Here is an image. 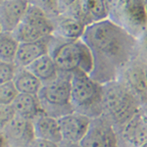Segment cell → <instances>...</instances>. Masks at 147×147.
<instances>
[{"label": "cell", "instance_id": "cell-25", "mask_svg": "<svg viewBox=\"0 0 147 147\" xmlns=\"http://www.w3.org/2000/svg\"><path fill=\"white\" fill-rule=\"evenodd\" d=\"M17 67L14 63H6L0 61V85L13 80Z\"/></svg>", "mask_w": 147, "mask_h": 147}, {"label": "cell", "instance_id": "cell-8", "mask_svg": "<svg viewBox=\"0 0 147 147\" xmlns=\"http://www.w3.org/2000/svg\"><path fill=\"white\" fill-rule=\"evenodd\" d=\"M80 147H118V134L114 125L104 116L91 119L90 125Z\"/></svg>", "mask_w": 147, "mask_h": 147}, {"label": "cell", "instance_id": "cell-7", "mask_svg": "<svg viewBox=\"0 0 147 147\" xmlns=\"http://www.w3.org/2000/svg\"><path fill=\"white\" fill-rule=\"evenodd\" d=\"M54 26L40 9L28 3L22 22L12 34L19 42H34L44 39L53 34Z\"/></svg>", "mask_w": 147, "mask_h": 147}, {"label": "cell", "instance_id": "cell-2", "mask_svg": "<svg viewBox=\"0 0 147 147\" xmlns=\"http://www.w3.org/2000/svg\"><path fill=\"white\" fill-rule=\"evenodd\" d=\"M102 116L120 129L141 110V105L120 80H115L102 84Z\"/></svg>", "mask_w": 147, "mask_h": 147}, {"label": "cell", "instance_id": "cell-33", "mask_svg": "<svg viewBox=\"0 0 147 147\" xmlns=\"http://www.w3.org/2000/svg\"><path fill=\"white\" fill-rule=\"evenodd\" d=\"M140 147H147V142H146V143H144L143 145H141Z\"/></svg>", "mask_w": 147, "mask_h": 147}, {"label": "cell", "instance_id": "cell-36", "mask_svg": "<svg viewBox=\"0 0 147 147\" xmlns=\"http://www.w3.org/2000/svg\"><path fill=\"white\" fill-rule=\"evenodd\" d=\"M1 1H2V0H0V3H1Z\"/></svg>", "mask_w": 147, "mask_h": 147}, {"label": "cell", "instance_id": "cell-15", "mask_svg": "<svg viewBox=\"0 0 147 147\" xmlns=\"http://www.w3.org/2000/svg\"><path fill=\"white\" fill-rule=\"evenodd\" d=\"M51 36L34 42H21L14 61L16 67L28 68L39 57L48 54Z\"/></svg>", "mask_w": 147, "mask_h": 147}, {"label": "cell", "instance_id": "cell-27", "mask_svg": "<svg viewBox=\"0 0 147 147\" xmlns=\"http://www.w3.org/2000/svg\"><path fill=\"white\" fill-rule=\"evenodd\" d=\"M28 147H60V145L54 142L44 140V139H39L35 138L32 143L30 144Z\"/></svg>", "mask_w": 147, "mask_h": 147}, {"label": "cell", "instance_id": "cell-1", "mask_svg": "<svg viewBox=\"0 0 147 147\" xmlns=\"http://www.w3.org/2000/svg\"><path fill=\"white\" fill-rule=\"evenodd\" d=\"M82 40L93 60L89 76L100 84L118 80L139 51L136 37L109 19L86 26Z\"/></svg>", "mask_w": 147, "mask_h": 147}, {"label": "cell", "instance_id": "cell-32", "mask_svg": "<svg viewBox=\"0 0 147 147\" xmlns=\"http://www.w3.org/2000/svg\"><path fill=\"white\" fill-rule=\"evenodd\" d=\"M141 111L143 112L145 115L147 116V105H145V106H143V107L141 108Z\"/></svg>", "mask_w": 147, "mask_h": 147}, {"label": "cell", "instance_id": "cell-9", "mask_svg": "<svg viewBox=\"0 0 147 147\" xmlns=\"http://www.w3.org/2000/svg\"><path fill=\"white\" fill-rule=\"evenodd\" d=\"M120 80L139 102L141 108L147 105V82L143 60L134 59L120 74Z\"/></svg>", "mask_w": 147, "mask_h": 147}, {"label": "cell", "instance_id": "cell-6", "mask_svg": "<svg viewBox=\"0 0 147 147\" xmlns=\"http://www.w3.org/2000/svg\"><path fill=\"white\" fill-rule=\"evenodd\" d=\"M37 98L45 115L58 119L74 112L71 104V74L59 72L55 80L42 84Z\"/></svg>", "mask_w": 147, "mask_h": 147}, {"label": "cell", "instance_id": "cell-24", "mask_svg": "<svg viewBox=\"0 0 147 147\" xmlns=\"http://www.w3.org/2000/svg\"><path fill=\"white\" fill-rule=\"evenodd\" d=\"M15 118L16 113L12 105H0V131H3Z\"/></svg>", "mask_w": 147, "mask_h": 147}, {"label": "cell", "instance_id": "cell-23", "mask_svg": "<svg viewBox=\"0 0 147 147\" xmlns=\"http://www.w3.org/2000/svg\"><path fill=\"white\" fill-rule=\"evenodd\" d=\"M19 94L13 80L0 85V105H12Z\"/></svg>", "mask_w": 147, "mask_h": 147}, {"label": "cell", "instance_id": "cell-16", "mask_svg": "<svg viewBox=\"0 0 147 147\" xmlns=\"http://www.w3.org/2000/svg\"><path fill=\"white\" fill-rule=\"evenodd\" d=\"M54 26L53 36L63 40L82 39L86 26L77 18L63 14L52 20Z\"/></svg>", "mask_w": 147, "mask_h": 147}, {"label": "cell", "instance_id": "cell-29", "mask_svg": "<svg viewBox=\"0 0 147 147\" xmlns=\"http://www.w3.org/2000/svg\"><path fill=\"white\" fill-rule=\"evenodd\" d=\"M0 147H9L8 142L5 136H4L3 131H0Z\"/></svg>", "mask_w": 147, "mask_h": 147}, {"label": "cell", "instance_id": "cell-4", "mask_svg": "<svg viewBox=\"0 0 147 147\" xmlns=\"http://www.w3.org/2000/svg\"><path fill=\"white\" fill-rule=\"evenodd\" d=\"M58 40L55 44L49 43V55L55 62L60 73L73 74L82 71L90 75L93 60L90 50L82 39Z\"/></svg>", "mask_w": 147, "mask_h": 147}, {"label": "cell", "instance_id": "cell-10", "mask_svg": "<svg viewBox=\"0 0 147 147\" xmlns=\"http://www.w3.org/2000/svg\"><path fill=\"white\" fill-rule=\"evenodd\" d=\"M67 15L77 18L85 26L107 20L109 16L106 0H80L69 10Z\"/></svg>", "mask_w": 147, "mask_h": 147}, {"label": "cell", "instance_id": "cell-17", "mask_svg": "<svg viewBox=\"0 0 147 147\" xmlns=\"http://www.w3.org/2000/svg\"><path fill=\"white\" fill-rule=\"evenodd\" d=\"M35 138L44 139L60 144L63 141L58 119L41 114L32 121Z\"/></svg>", "mask_w": 147, "mask_h": 147}, {"label": "cell", "instance_id": "cell-31", "mask_svg": "<svg viewBox=\"0 0 147 147\" xmlns=\"http://www.w3.org/2000/svg\"><path fill=\"white\" fill-rule=\"evenodd\" d=\"M143 63H144V70H145V75H146V82H147V60H145V61L143 60Z\"/></svg>", "mask_w": 147, "mask_h": 147}, {"label": "cell", "instance_id": "cell-19", "mask_svg": "<svg viewBox=\"0 0 147 147\" xmlns=\"http://www.w3.org/2000/svg\"><path fill=\"white\" fill-rule=\"evenodd\" d=\"M27 69L32 74H34L42 82V84L54 80L59 75L58 68L49 53L39 57Z\"/></svg>", "mask_w": 147, "mask_h": 147}, {"label": "cell", "instance_id": "cell-35", "mask_svg": "<svg viewBox=\"0 0 147 147\" xmlns=\"http://www.w3.org/2000/svg\"><path fill=\"white\" fill-rule=\"evenodd\" d=\"M2 32V28H1V27H0V34Z\"/></svg>", "mask_w": 147, "mask_h": 147}, {"label": "cell", "instance_id": "cell-5", "mask_svg": "<svg viewBox=\"0 0 147 147\" xmlns=\"http://www.w3.org/2000/svg\"><path fill=\"white\" fill-rule=\"evenodd\" d=\"M108 19L138 39L147 30L145 0H106Z\"/></svg>", "mask_w": 147, "mask_h": 147}, {"label": "cell", "instance_id": "cell-14", "mask_svg": "<svg viewBox=\"0 0 147 147\" xmlns=\"http://www.w3.org/2000/svg\"><path fill=\"white\" fill-rule=\"evenodd\" d=\"M119 130L127 147H140L147 142V116L140 110Z\"/></svg>", "mask_w": 147, "mask_h": 147}, {"label": "cell", "instance_id": "cell-20", "mask_svg": "<svg viewBox=\"0 0 147 147\" xmlns=\"http://www.w3.org/2000/svg\"><path fill=\"white\" fill-rule=\"evenodd\" d=\"M13 84L19 93L32 95H37L42 86V82L27 68H17Z\"/></svg>", "mask_w": 147, "mask_h": 147}, {"label": "cell", "instance_id": "cell-30", "mask_svg": "<svg viewBox=\"0 0 147 147\" xmlns=\"http://www.w3.org/2000/svg\"><path fill=\"white\" fill-rule=\"evenodd\" d=\"M59 145H60V147H80V143H70V142L65 141H62Z\"/></svg>", "mask_w": 147, "mask_h": 147}, {"label": "cell", "instance_id": "cell-13", "mask_svg": "<svg viewBox=\"0 0 147 147\" xmlns=\"http://www.w3.org/2000/svg\"><path fill=\"white\" fill-rule=\"evenodd\" d=\"M28 0H2L0 3V27L2 32H13L22 22Z\"/></svg>", "mask_w": 147, "mask_h": 147}, {"label": "cell", "instance_id": "cell-34", "mask_svg": "<svg viewBox=\"0 0 147 147\" xmlns=\"http://www.w3.org/2000/svg\"><path fill=\"white\" fill-rule=\"evenodd\" d=\"M145 4H146V11H147V0H145Z\"/></svg>", "mask_w": 147, "mask_h": 147}, {"label": "cell", "instance_id": "cell-21", "mask_svg": "<svg viewBox=\"0 0 147 147\" xmlns=\"http://www.w3.org/2000/svg\"><path fill=\"white\" fill-rule=\"evenodd\" d=\"M20 42L12 32H2L0 34V61L14 63Z\"/></svg>", "mask_w": 147, "mask_h": 147}, {"label": "cell", "instance_id": "cell-18", "mask_svg": "<svg viewBox=\"0 0 147 147\" xmlns=\"http://www.w3.org/2000/svg\"><path fill=\"white\" fill-rule=\"evenodd\" d=\"M17 117L32 122L35 118L44 114L40 106L37 95L19 93L12 103Z\"/></svg>", "mask_w": 147, "mask_h": 147}, {"label": "cell", "instance_id": "cell-22", "mask_svg": "<svg viewBox=\"0 0 147 147\" xmlns=\"http://www.w3.org/2000/svg\"><path fill=\"white\" fill-rule=\"evenodd\" d=\"M28 3L40 9L51 20H54L61 15L58 0H28Z\"/></svg>", "mask_w": 147, "mask_h": 147}, {"label": "cell", "instance_id": "cell-11", "mask_svg": "<svg viewBox=\"0 0 147 147\" xmlns=\"http://www.w3.org/2000/svg\"><path fill=\"white\" fill-rule=\"evenodd\" d=\"M90 122V118L77 112H72L58 118L63 141L80 143L86 134Z\"/></svg>", "mask_w": 147, "mask_h": 147}, {"label": "cell", "instance_id": "cell-26", "mask_svg": "<svg viewBox=\"0 0 147 147\" xmlns=\"http://www.w3.org/2000/svg\"><path fill=\"white\" fill-rule=\"evenodd\" d=\"M79 1L80 0H58L59 10H60L61 15L67 13V12Z\"/></svg>", "mask_w": 147, "mask_h": 147}, {"label": "cell", "instance_id": "cell-12", "mask_svg": "<svg viewBox=\"0 0 147 147\" xmlns=\"http://www.w3.org/2000/svg\"><path fill=\"white\" fill-rule=\"evenodd\" d=\"M9 147H28L35 139L32 122L17 117L3 130Z\"/></svg>", "mask_w": 147, "mask_h": 147}, {"label": "cell", "instance_id": "cell-3", "mask_svg": "<svg viewBox=\"0 0 147 147\" xmlns=\"http://www.w3.org/2000/svg\"><path fill=\"white\" fill-rule=\"evenodd\" d=\"M71 104L74 112L90 119L100 117L103 115L102 84L82 71L71 74Z\"/></svg>", "mask_w": 147, "mask_h": 147}, {"label": "cell", "instance_id": "cell-28", "mask_svg": "<svg viewBox=\"0 0 147 147\" xmlns=\"http://www.w3.org/2000/svg\"><path fill=\"white\" fill-rule=\"evenodd\" d=\"M137 42H138L139 51L147 58V30L141 34V36L137 39Z\"/></svg>", "mask_w": 147, "mask_h": 147}]
</instances>
